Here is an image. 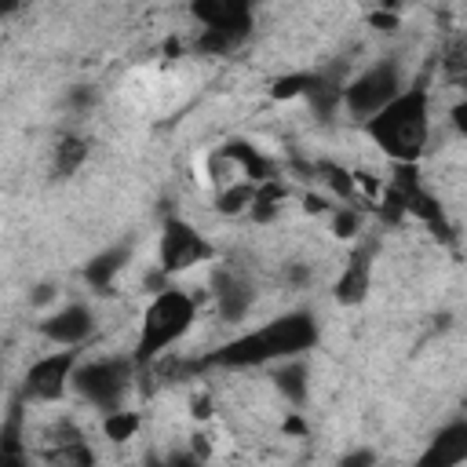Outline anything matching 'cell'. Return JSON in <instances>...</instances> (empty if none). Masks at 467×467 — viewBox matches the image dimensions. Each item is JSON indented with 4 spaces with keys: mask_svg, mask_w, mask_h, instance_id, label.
Here are the masks:
<instances>
[{
    "mask_svg": "<svg viewBox=\"0 0 467 467\" xmlns=\"http://www.w3.org/2000/svg\"><path fill=\"white\" fill-rule=\"evenodd\" d=\"M321 339V325L314 317V310L296 306L285 310L270 321H263L259 328H248L241 336H234L230 343L215 347L212 354H204L197 365L204 368H270L285 358H303L317 347Z\"/></svg>",
    "mask_w": 467,
    "mask_h": 467,
    "instance_id": "6da1fadb",
    "label": "cell"
},
{
    "mask_svg": "<svg viewBox=\"0 0 467 467\" xmlns=\"http://www.w3.org/2000/svg\"><path fill=\"white\" fill-rule=\"evenodd\" d=\"M361 131L379 146L394 164H416L431 139V88L427 80L405 84L398 99H390L376 117L361 124Z\"/></svg>",
    "mask_w": 467,
    "mask_h": 467,
    "instance_id": "7a4b0ae2",
    "label": "cell"
},
{
    "mask_svg": "<svg viewBox=\"0 0 467 467\" xmlns=\"http://www.w3.org/2000/svg\"><path fill=\"white\" fill-rule=\"evenodd\" d=\"M197 321V299L175 285H164L142 310V321H139V336H135V365L146 368L153 365L157 358H164Z\"/></svg>",
    "mask_w": 467,
    "mask_h": 467,
    "instance_id": "3957f363",
    "label": "cell"
},
{
    "mask_svg": "<svg viewBox=\"0 0 467 467\" xmlns=\"http://www.w3.org/2000/svg\"><path fill=\"white\" fill-rule=\"evenodd\" d=\"M259 0H190V18L201 26L197 51L201 55H230L255 29Z\"/></svg>",
    "mask_w": 467,
    "mask_h": 467,
    "instance_id": "277c9868",
    "label": "cell"
},
{
    "mask_svg": "<svg viewBox=\"0 0 467 467\" xmlns=\"http://www.w3.org/2000/svg\"><path fill=\"white\" fill-rule=\"evenodd\" d=\"M401 91H405V66L398 55H383V58L368 62L365 69H358L343 84V113L354 117L358 124H365Z\"/></svg>",
    "mask_w": 467,
    "mask_h": 467,
    "instance_id": "5b68a950",
    "label": "cell"
},
{
    "mask_svg": "<svg viewBox=\"0 0 467 467\" xmlns=\"http://www.w3.org/2000/svg\"><path fill=\"white\" fill-rule=\"evenodd\" d=\"M135 372H139L135 354L91 358V361H80V365H77V372H73V390H77V398H84L91 409L113 412V409H124V398H128V390H131Z\"/></svg>",
    "mask_w": 467,
    "mask_h": 467,
    "instance_id": "8992f818",
    "label": "cell"
},
{
    "mask_svg": "<svg viewBox=\"0 0 467 467\" xmlns=\"http://www.w3.org/2000/svg\"><path fill=\"white\" fill-rule=\"evenodd\" d=\"M77 365H80L77 347H55V350L40 354V358L22 372L18 394H22L26 401H36V405L62 401L66 390H73V372H77Z\"/></svg>",
    "mask_w": 467,
    "mask_h": 467,
    "instance_id": "52a82bcc",
    "label": "cell"
},
{
    "mask_svg": "<svg viewBox=\"0 0 467 467\" xmlns=\"http://www.w3.org/2000/svg\"><path fill=\"white\" fill-rule=\"evenodd\" d=\"M215 252L208 244V237L182 215H168L164 226H161V241H157V263H161V274L164 277H175V274H186L201 263H208Z\"/></svg>",
    "mask_w": 467,
    "mask_h": 467,
    "instance_id": "ba28073f",
    "label": "cell"
},
{
    "mask_svg": "<svg viewBox=\"0 0 467 467\" xmlns=\"http://www.w3.org/2000/svg\"><path fill=\"white\" fill-rule=\"evenodd\" d=\"M212 299H215V310L226 325H237L252 314L255 306V285L244 270L237 266H215L212 270Z\"/></svg>",
    "mask_w": 467,
    "mask_h": 467,
    "instance_id": "9c48e42d",
    "label": "cell"
},
{
    "mask_svg": "<svg viewBox=\"0 0 467 467\" xmlns=\"http://www.w3.org/2000/svg\"><path fill=\"white\" fill-rule=\"evenodd\" d=\"M372 270H376V244L372 241H358L332 285V296L339 306H358L368 299L372 292Z\"/></svg>",
    "mask_w": 467,
    "mask_h": 467,
    "instance_id": "30bf717a",
    "label": "cell"
},
{
    "mask_svg": "<svg viewBox=\"0 0 467 467\" xmlns=\"http://www.w3.org/2000/svg\"><path fill=\"white\" fill-rule=\"evenodd\" d=\"M40 336L51 347H84L95 336V310L88 303H66L40 321Z\"/></svg>",
    "mask_w": 467,
    "mask_h": 467,
    "instance_id": "8fae6325",
    "label": "cell"
},
{
    "mask_svg": "<svg viewBox=\"0 0 467 467\" xmlns=\"http://www.w3.org/2000/svg\"><path fill=\"white\" fill-rule=\"evenodd\" d=\"M420 467H456L467 463V412L445 420L423 445V452L416 456Z\"/></svg>",
    "mask_w": 467,
    "mask_h": 467,
    "instance_id": "7c38bea8",
    "label": "cell"
},
{
    "mask_svg": "<svg viewBox=\"0 0 467 467\" xmlns=\"http://www.w3.org/2000/svg\"><path fill=\"white\" fill-rule=\"evenodd\" d=\"M131 252H135V244L131 241H117V244H106L102 252H95L88 263H84V281H88V288H95V292H109V285L120 277V270L131 263Z\"/></svg>",
    "mask_w": 467,
    "mask_h": 467,
    "instance_id": "4fadbf2b",
    "label": "cell"
},
{
    "mask_svg": "<svg viewBox=\"0 0 467 467\" xmlns=\"http://www.w3.org/2000/svg\"><path fill=\"white\" fill-rule=\"evenodd\" d=\"M88 157H91V142L80 131H62L51 146V175L66 182L84 168Z\"/></svg>",
    "mask_w": 467,
    "mask_h": 467,
    "instance_id": "5bb4252c",
    "label": "cell"
},
{
    "mask_svg": "<svg viewBox=\"0 0 467 467\" xmlns=\"http://www.w3.org/2000/svg\"><path fill=\"white\" fill-rule=\"evenodd\" d=\"M0 456L26 460V398L22 394L7 401V412L0 420Z\"/></svg>",
    "mask_w": 467,
    "mask_h": 467,
    "instance_id": "9a60e30c",
    "label": "cell"
},
{
    "mask_svg": "<svg viewBox=\"0 0 467 467\" xmlns=\"http://www.w3.org/2000/svg\"><path fill=\"white\" fill-rule=\"evenodd\" d=\"M270 368H274V387L281 390V398L292 401V405H303L306 394H310L306 354H303V358H285V361H277V365H270Z\"/></svg>",
    "mask_w": 467,
    "mask_h": 467,
    "instance_id": "2e32d148",
    "label": "cell"
},
{
    "mask_svg": "<svg viewBox=\"0 0 467 467\" xmlns=\"http://www.w3.org/2000/svg\"><path fill=\"white\" fill-rule=\"evenodd\" d=\"M102 431H106V438H113V441H128V438H135V431H139V412H131V409L102 412Z\"/></svg>",
    "mask_w": 467,
    "mask_h": 467,
    "instance_id": "e0dca14e",
    "label": "cell"
},
{
    "mask_svg": "<svg viewBox=\"0 0 467 467\" xmlns=\"http://www.w3.org/2000/svg\"><path fill=\"white\" fill-rule=\"evenodd\" d=\"M255 182H237V186H230V190H223L219 193V212L223 215H241V212H248L252 208V201H255Z\"/></svg>",
    "mask_w": 467,
    "mask_h": 467,
    "instance_id": "ac0fdd59",
    "label": "cell"
},
{
    "mask_svg": "<svg viewBox=\"0 0 467 467\" xmlns=\"http://www.w3.org/2000/svg\"><path fill=\"white\" fill-rule=\"evenodd\" d=\"M62 106H66L69 113H77V117H88V113L99 106V88H95V84H73V88H66Z\"/></svg>",
    "mask_w": 467,
    "mask_h": 467,
    "instance_id": "d6986e66",
    "label": "cell"
},
{
    "mask_svg": "<svg viewBox=\"0 0 467 467\" xmlns=\"http://www.w3.org/2000/svg\"><path fill=\"white\" fill-rule=\"evenodd\" d=\"M332 234H336V237H343V241L358 237V234H361V212H358V208H350V204L336 208V215H332Z\"/></svg>",
    "mask_w": 467,
    "mask_h": 467,
    "instance_id": "ffe728a7",
    "label": "cell"
},
{
    "mask_svg": "<svg viewBox=\"0 0 467 467\" xmlns=\"http://www.w3.org/2000/svg\"><path fill=\"white\" fill-rule=\"evenodd\" d=\"M285 285H292V288H303L306 281H310V266L306 263H299V259H292V263H285Z\"/></svg>",
    "mask_w": 467,
    "mask_h": 467,
    "instance_id": "44dd1931",
    "label": "cell"
},
{
    "mask_svg": "<svg viewBox=\"0 0 467 467\" xmlns=\"http://www.w3.org/2000/svg\"><path fill=\"white\" fill-rule=\"evenodd\" d=\"M449 124H452V131H456V135L467 142V95H463V99H460V102L449 109Z\"/></svg>",
    "mask_w": 467,
    "mask_h": 467,
    "instance_id": "7402d4cb",
    "label": "cell"
},
{
    "mask_svg": "<svg viewBox=\"0 0 467 467\" xmlns=\"http://www.w3.org/2000/svg\"><path fill=\"white\" fill-rule=\"evenodd\" d=\"M339 463L343 467H368V463H376V449H350L339 456Z\"/></svg>",
    "mask_w": 467,
    "mask_h": 467,
    "instance_id": "603a6c76",
    "label": "cell"
},
{
    "mask_svg": "<svg viewBox=\"0 0 467 467\" xmlns=\"http://www.w3.org/2000/svg\"><path fill=\"white\" fill-rule=\"evenodd\" d=\"M51 299V285H36V292H33V303L40 306V303H47Z\"/></svg>",
    "mask_w": 467,
    "mask_h": 467,
    "instance_id": "cb8c5ba5",
    "label": "cell"
},
{
    "mask_svg": "<svg viewBox=\"0 0 467 467\" xmlns=\"http://www.w3.org/2000/svg\"><path fill=\"white\" fill-rule=\"evenodd\" d=\"M463 409H467V401H463Z\"/></svg>",
    "mask_w": 467,
    "mask_h": 467,
    "instance_id": "d4e9b609",
    "label": "cell"
}]
</instances>
